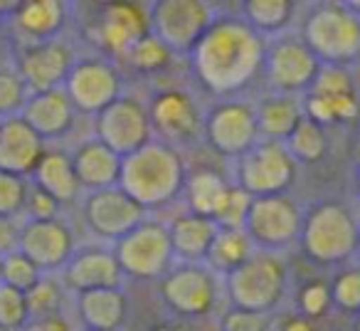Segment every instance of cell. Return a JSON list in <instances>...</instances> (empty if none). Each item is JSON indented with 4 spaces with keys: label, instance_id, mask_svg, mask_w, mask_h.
<instances>
[{
    "label": "cell",
    "instance_id": "17",
    "mask_svg": "<svg viewBox=\"0 0 360 331\" xmlns=\"http://www.w3.org/2000/svg\"><path fill=\"white\" fill-rule=\"evenodd\" d=\"M77 62L75 47L65 37L42 42H25L18 52L15 70L22 77L27 92H47L65 85L72 65Z\"/></svg>",
    "mask_w": 360,
    "mask_h": 331
},
{
    "label": "cell",
    "instance_id": "45",
    "mask_svg": "<svg viewBox=\"0 0 360 331\" xmlns=\"http://www.w3.org/2000/svg\"><path fill=\"white\" fill-rule=\"evenodd\" d=\"M20 331H77V329L70 316L47 314V316H32V319H27Z\"/></svg>",
    "mask_w": 360,
    "mask_h": 331
},
{
    "label": "cell",
    "instance_id": "29",
    "mask_svg": "<svg viewBox=\"0 0 360 331\" xmlns=\"http://www.w3.org/2000/svg\"><path fill=\"white\" fill-rule=\"evenodd\" d=\"M299 6L291 0H247L240 6V20L264 40L286 35L296 18Z\"/></svg>",
    "mask_w": 360,
    "mask_h": 331
},
{
    "label": "cell",
    "instance_id": "35",
    "mask_svg": "<svg viewBox=\"0 0 360 331\" xmlns=\"http://www.w3.org/2000/svg\"><path fill=\"white\" fill-rule=\"evenodd\" d=\"M27 92L22 77L13 65H0V121L11 119V116H20L22 106H25Z\"/></svg>",
    "mask_w": 360,
    "mask_h": 331
},
{
    "label": "cell",
    "instance_id": "16",
    "mask_svg": "<svg viewBox=\"0 0 360 331\" xmlns=\"http://www.w3.org/2000/svg\"><path fill=\"white\" fill-rule=\"evenodd\" d=\"M121 75L104 57H84L72 65L67 75L65 94L70 96L72 106L84 114H99L101 109L121 96Z\"/></svg>",
    "mask_w": 360,
    "mask_h": 331
},
{
    "label": "cell",
    "instance_id": "31",
    "mask_svg": "<svg viewBox=\"0 0 360 331\" xmlns=\"http://www.w3.org/2000/svg\"><path fill=\"white\" fill-rule=\"evenodd\" d=\"M255 252L250 237L245 235V230H232V227H220L212 240L210 250H207L205 265L210 267L215 275H230L232 270L242 265L247 257Z\"/></svg>",
    "mask_w": 360,
    "mask_h": 331
},
{
    "label": "cell",
    "instance_id": "38",
    "mask_svg": "<svg viewBox=\"0 0 360 331\" xmlns=\"http://www.w3.org/2000/svg\"><path fill=\"white\" fill-rule=\"evenodd\" d=\"M330 292V306L345 311V314H355L360 309V272L358 270H343L328 285Z\"/></svg>",
    "mask_w": 360,
    "mask_h": 331
},
{
    "label": "cell",
    "instance_id": "7",
    "mask_svg": "<svg viewBox=\"0 0 360 331\" xmlns=\"http://www.w3.org/2000/svg\"><path fill=\"white\" fill-rule=\"evenodd\" d=\"M296 173H299V163L289 154L286 144L259 139L237 158L232 183L250 193L252 198L279 196L294 186Z\"/></svg>",
    "mask_w": 360,
    "mask_h": 331
},
{
    "label": "cell",
    "instance_id": "13",
    "mask_svg": "<svg viewBox=\"0 0 360 331\" xmlns=\"http://www.w3.org/2000/svg\"><path fill=\"white\" fill-rule=\"evenodd\" d=\"M202 139L220 156L240 158L259 141L255 104L235 96L212 104L202 116Z\"/></svg>",
    "mask_w": 360,
    "mask_h": 331
},
{
    "label": "cell",
    "instance_id": "47",
    "mask_svg": "<svg viewBox=\"0 0 360 331\" xmlns=\"http://www.w3.org/2000/svg\"><path fill=\"white\" fill-rule=\"evenodd\" d=\"M279 331H314V326H311V319H306V316H301L299 311L291 316H286L284 321H281Z\"/></svg>",
    "mask_w": 360,
    "mask_h": 331
},
{
    "label": "cell",
    "instance_id": "28",
    "mask_svg": "<svg viewBox=\"0 0 360 331\" xmlns=\"http://www.w3.org/2000/svg\"><path fill=\"white\" fill-rule=\"evenodd\" d=\"M255 114L259 139L284 144L294 134L296 126L304 121V106H301V96L269 94L259 104H255Z\"/></svg>",
    "mask_w": 360,
    "mask_h": 331
},
{
    "label": "cell",
    "instance_id": "6",
    "mask_svg": "<svg viewBox=\"0 0 360 331\" xmlns=\"http://www.w3.org/2000/svg\"><path fill=\"white\" fill-rule=\"evenodd\" d=\"M148 32L170 52H188L200 42L207 27L215 23L217 11L205 0H158L146 6Z\"/></svg>",
    "mask_w": 360,
    "mask_h": 331
},
{
    "label": "cell",
    "instance_id": "25",
    "mask_svg": "<svg viewBox=\"0 0 360 331\" xmlns=\"http://www.w3.org/2000/svg\"><path fill=\"white\" fill-rule=\"evenodd\" d=\"M30 178L32 186L47 193L57 206H72L82 196V188L77 183L75 171H72L70 154H65V151L45 149V154L40 156L37 166L32 168Z\"/></svg>",
    "mask_w": 360,
    "mask_h": 331
},
{
    "label": "cell",
    "instance_id": "39",
    "mask_svg": "<svg viewBox=\"0 0 360 331\" xmlns=\"http://www.w3.org/2000/svg\"><path fill=\"white\" fill-rule=\"evenodd\" d=\"M250 203H252L250 193H245L242 188H237L235 183H230L225 201H222L220 211H217V216H215L217 227H232V230H242V225H245V218H247V211H250Z\"/></svg>",
    "mask_w": 360,
    "mask_h": 331
},
{
    "label": "cell",
    "instance_id": "36",
    "mask_svg": "<svg viewBox=\"0 0 360 331\" xmlns=\"http://www.w3.org/2000/svg\"><path fill=\"white\" fill-rule=\"evenodd\" d=\"M40 277H42V272L18 250L6 255L3 262H0V285L13 287V289L22 292V294H25L27 289H32Z\"/></svg>",
    "mask_w": 360,
    "mask_h": 331
},
{
    "label": "cell",
    "instance_id": "34",
    "mask_svg": "<svg viewBox=\"0 0 360 331\" xmlns=\"http://www.w3.org/2000/svg\"><path fill=\"white\" fill-rule=\"evenodd\" d=\"M319 99H345V96H355V80L350 67H330L321 65L319 75H316L311 89L306 92Z\"/></svg>",
    "mask_w": 360,
    "mask_h": 331
},
{
    "label": "cell",
    "instance_id": "30",
    "mask_svg": "<svg viewBox=\"0 0 360 331\" xmlns=\"http://www.w3.org/2000/svg\"><path fill=\"white\" fill-rule=\"evenodd\" d=\"M227 188H230V181H225L220 173L198 171L186 178L183 196H186L191 213L215 220L217 211H220L222 201H225V196H227Z\"/></svg>",
    "mask_w": 360,
    "mask_h": 331
},
{
    "label": "cell",
    "instance_id": "44",
    "mask_svg": "<svg viewBox=\"0 0 360 331\" xmlns=\"http://www.w3.org/2000/svg\"><path fill=\"white\" fill-rule=\"evenodd\" d=\"M60 211H62V206H57L47 193H42L40 188H35L32 183L27 186L25 206H22L25 220H50V218L60 216Z\"/></svg>",
    "mask_w": 360,
    "mask_h": 331
},
{
    "label": "cell",
    "instance_id": "12",
    "mask_svg": "<svg viewBox=\"0 0 360 331\" xmlns=\"http://www.w3.org/2000/svg\"><path fill=\"white\" fill-rule=\"evenodd\" d=\"M220 275L207 265H173L160 277V299L170 311L188 319L207 316L220 301Z\"/></svg>",
    "mask_w": 360,
    "mask_h": 331
},
{
    "label": "cell",
    "instance_id": "8",
    "mask_svg": "<svg viewBox=\"0 0 360 331\" xmlns=\"http://www.w3.org/2000/svg\"><path fill=\"white\" fill-rule=\"evenodd\" d=\"M301 220H304V208L291 196L286 193L262 196L252 198L242 230L255 250L281 255L299 242Z\"/></svg>",
    "mask_w": 360,
    "mask_h": 331
},
{
    "label": "cell",
    "instance_id": "23",
    "mask_svg": "<svg viewBox=\"0 0 360 331\" xmlns=\"http://www.w3.org/2000/svg\"><path fill=\"white\" fill-rule=\"evenodd\" d=\"M70 161L82 191H101V188H111L119 183L121 156H116L109 146H104L94 136L82 141L70 154Z\"/></svg>",
    "mask_w": 360,
    "mask_h": 331
},
{
    "label": "cell",
    "instance_id": "51",
    "mask_svg": "<svg viewBox=\"0 0 360 331\" xmlns=\"http://www.w3.org/2000/svg\"><path fill=\"white\" fill-rule=\"evenodd\" d=\"M0 262H3V257H0Z\"/></svg>",
    "mask_w": 360,
    "mask_h": 331
},
{
    "label": "cell",
    "instance_id": "26",
    "mask_svg": "<svg viewBox=\"0 0 360 331\" xmlns=\"http://www.w3.org/2000/svg\"><path fill=\"white\" fill-rule=\"evenodd\" d=\"M129 301L124 289H94L77 294V316L86 331H119Z\"/></svg>",
    "mask_w": 360,
    "mask_h": 331
},
{
    "label": "cell",
    "instance_id": "50",
    "mask_svg": "<svg viewBox=\"0 0 360 331\" xmlns=\"http://www.w3.org/2000/svg\"><path fill=\"white\" fill-rule=\"evenodd\" d=\"M0 331H8V329H3V326H0Z\"/></svg>",
    "mask_w": 360,
    "mask_h": 331
},
{
    "label": "cell",
    "instance_id": "41",
    "mask_svg": "<svg viewBox=\"0 0 360 331\" xmlns=\"http://www.w3.org/2000/svg\"><path fill=\"white\" fill-rule=\"evenodd\" d=\"M27 319L30 314H27L25 294L13 287L0 285V326L8 331H20Z\"/></svg>",
    "mask_w": 360,
    "mask_h": 331
},
{
    "label": "cell",
    "instance_id": "21",
    "mask_svg": "<svg viewBox=\"0 0 360 331\" xmlns=\"http://www.w3.org/2000/svg\"><path fill=\"white\" fill-rule=\"evenodd\" d=\"M20 119L40 136L42 141L62 139L72 131L77 109L62 87L47 92H32L20 111Z\"/></svg>",
    "mask_w": 360,
    "mask_h": 331
},
{
    "label": "cell",
    "instance_id": "2",
    "mask_svg": "<svg viewBox=\"0 0 360 331\" xmlns=\"http://www.w3.org/2000/svg\"><path fill=\"white\" fill-rule=\"evenodd\" d=\"M186 178V161L180 151L153 139L121 158V173L116 186L148 213L175 201L183 193Z\"/></svg>",
    "mask_w": 360,
    "mask_h": 331
},
{
    "label": "cell",
    "instance_id": "15",
    "mask_svg": "<svg viewBox=\"0 0 360 331\" xmlns=\"http://www.w3.org/2000/svg\"><path fill=\"white\" fill-rule=\"evenodd\" d=\"M82 218L86 230L106 242H116L146 220V211L119 186L89 191L82 198Z\"/></svg>",
    "mask_w": 360,
    "mask_h": 331
},
{
    "label": "cell",
    "instance_id": "37",
    "mask_svg": "<svg viewBox=\"0 0 360 331\" xmlns=\"http://www.w3.org/2000/svg\"><path fill=\"white\" fill-rule=\"evenodd\" d=\"M170 57L173 52L163 45V42L155 40L150 32H146L129 52H126V60L136 67L139 72H160L170 65Z\"/></svg>",
    "mask_w": 360,
    "mask_h": 331
},
{
    "label": "cell",
    "instance_id": "3",
    "mask_svg": "<svg viewBox=\"0 0 360 331\" xmlns=\"http://www.w3.org/2000/svg\"><path fill=\"white\" fill-rule=\"evenodd\" d=\"M299 245L316 265H343L358 250V220L343 201H321L304 211Z\"/></svg>",
    "mask_w": 360,
    "mask_h": 331
},
{
    "label": "cell",
    "instance_id": "24",
    "mask_svg": "<svg viewBox=\"0 0 360 331\" xmlns=\"http://www.w3.org/2000/svg\"><path fill=\"white\" fill-rule=\"evenodd\" d=\"M165 227H168L173 257L186 262V265H205L207 250H210L212 240H215L217 230H220L215 220L195 216L191 211L180 213Z\"/></svg>",
    "mask_w": 360,
    "mask_h": 331
},
{
    "label": "cell",
    "instance_id": "1",
    "mask_svg": "<svg viewBox=\"0 0 360 331\" xmlns=\"http://www.w3.org/2000/svg\"><path fill=\"white\" fill-rule=\"evenodd\" d=\"M264 47V37L237 15H217L191 52L193 75L210 94L230 99L262 72Z\"/></svg>",
    "mask_w": 360,
    "mask_h": 331
},
{
    "label": "cell",
    "instance_id": "22",
    "mask_svg": "<svg viewBox=\"0 0 360 331\" xmlns=\"http://www.w3.org/2000/svg\"><path fill=\"white\" fill-rule=\"evenodd\" d=\"M42 154L45 141L20 116L0 121V171L27 178Z\"/></svg>",
    "mask_w": 360,
    "mask_h": 331
},
{
    "label": "cell",
    "instance_id": "43",
    "mask_svg": "<svg viewBox=\"0 0 360 331\" xmlns=\"http://www.w3.org/2000/svg\"><path fill=\"white\" fill-rule=\"evenodd\" d=\"M220 331H274V321L269 314L230 306L220 319Z\"/></svg>",
    "mask_w": 360,
    "mask_h": 331
},
{
    "label": "cell",
    "instance_id": "20",
    "mask_svg": "<svg viewBox=\"0 0 360 331\" xmlns=\"http://www.w3.org/2000/svg\"><path fill=\"white\" fill-rule=\"evenodd\" d=\"M148 32L146 8L136 3H106L99 20L91 27V37L106 55L126 57V52Z\"/></svg>",
    "mask_w": 360,
    "mask_h": 331
},
{
    "label": "cell",
    "instance_id": "4",
    "mask_svg": "<svg viewBox=\"0 0 360 331\" xmlns=\"http://www.w3.org/2000/svg\"><path fill=\"white\" fill-rule=\"evenodd\" d=\"M321 65L353 67L360 55V18L355 6L348 3H321L309 13L301 30Z\"/></svg>",
    "mask_w": 360,
    "mask_h": 331
},
{
    "label": "cell",
    "instance_id": "11",
    "mask_svg": "<svg viewBox=\"0 0 360 331\" xmlns=\"http://www.w3.org/2000/svg\"><path fill=\"white\" fill-rule=\"evenodd\" d=\"M319 70L321 62L306 47L301 35L286 32V35H279L274 40H266L262 72H264L274 94L304 96L314 85Z\"/></svg>",
    "mask_w": 360,
    "mask_h": 331
},
{
    "label": "cell",
    "instance_id": "42",
    "mask_svg": "<svg viewBox=\"0 0 360 331\" xmlns=\"http://www.w3.org/2000/svg\"><path fill=\"white\" fill-rule=\"evenodd\" d=\"M330 309V292L323 280L306 282L299 292V314L306 319H316L323 316Z\"/></svg>",
    "mask_w": 360,
    "mask_h": 331
},
{
    "label": "cell",
    "instance_id": "9",
    "mask_svg": "<svg viewBox=\"0 0 360 331\" xmlns=\"http://www.w3.org/2000/svg\"><path fill=\"white\" fill-rule=\"evenodd\" d=\"M114 257L121 275L134 280H160L173 267L168 227L160 220L146 218L143 223L114 242Z\"/></svg>",
    "mask_w": 360,
    "mask_h": 331
},
{
    "label": "cell",
    "instance_id": "32",
    "mask_svg": "<svg viewBox=\"0 0 360 331\" xmlns=\"http://www.w3.org/2000/svg\"><path fill=\"white\" fill-rule=\"evenodd\" d=\"M284 144L296 163H319L328 151V136L323 126L304 119Z\"/></svg>",
    "mask_w": 360,
    "mask_h": 331
},
{
    "label": "cell",
    "instance_id": "10",
    "mask_svg": "<svg viewBox=\"0 0 360 331\" xmlns=\"http://www.w3.org/2000/svg\"><path fill=\"white\" fill-rule=\"evenodd\" d=\"M148 111L150 134L155 141L168 144L173 149L198 144L202 139V116L205 111L195 101V96L178 87H168L150 96L146 104Z\"/></svg>",
    "mask_w": 360,
    "mask_h": 331
},
{
    "label": "cell",
    "instance_id": "40",
    "mask_svg": "<svg viewBox=\"0 0 360 331\" xmlns=\"http://www.w3.org/2000/svg\"><path fill=\"white\" fill-rule=\"evenodd\" d=\"M27 186H30L27 178L0 171V216L3 218H20L22 216Z\"/></svg>",
    "mask_w": 360,
    "mask_h": 331
},
{
    "label": "cell",
    "instance_id": "49",
    "mask_svg": "<svg viewBox=\"0 0 360 331\" xmlns=\"http://www.w3.org/2000/svg\"><path fill=\"white\" fill-rule=\"evenodd\" d=\"M0 11H6V3H0Z\"/></svg>",
    "mask_w": 360,
    "mask_h": 331
},
{
    "label": "cell",
    "instance_id": "14",
    "mask_svg": "<svg viewBox=\"0 0 360 331\" xmlns=\"http://www.w3.org/2000/svg\"><path fill=\"white\" fill-rule=\"evenodd\" d=\"M94 139L109 146L121 158L153 141L146 101L129 94H121L116 101H111L94 116Z\"/></svg>",
    "mask_w": 360,
    "mask_h": 331
},
{
    "label": "cell",
    "instance_id": "33",
    "mask_svg": "<svg viewBox=\"0 0 360 331\" xmlns=\"http://www.w3.org/2000/svg\"><path fill=\"white\" fill-rule=\"evenodd\" d=\"M67 289L62 287L60 277L55 275H42L32 289L25 292L27 301V314L32 316H47V314H62V304H65Z\"/></svg>",
    "mask_w": 360,
    "mask_h": 331
},
{
    "label": "cell",
    "instance_id": "27",
    "mask_svg": "<svg viewBox=\"0 0 360 331\" xmlns=\"http://www.w3.org/2000/svg\"><path fill=\"white\" fill-rule=\"evenodd\" d=\"M67 20V6L60 0H30L13 13L15 30L25 42H42L60 35Z\"/></svg>",
    "mask_w": 360,
    "mask_h": 331
},
{
    "label": "cell",
    "instance_id": "46",
    "mask_svg": "<svg viewBox=\"0 0 360 331\" xmlns=\"http://www.w3.org/2000/svg\"><path fill=\"white\" fill-rule=\"evenodd\" d=\"M18 237H20V218L0 216V257L18 250Z\"/></svg>",
    "mask_w": 360,
    "mask_h": 331
},
{
    "label": "cell",
    "instance_id": "19",
    "mask_svg": "<svg viewBox=\"0 0 360 331\" xmlns=\"http://www.w3.org/2000/svg\"><path fill=\"white\" fill-rule=\"evenodd\" d=\"M60 272L62 287L75 294L94 289H121L124 285V275L116 265L114 252L104 250V247L75 250Z\"/></svg>",
    "mask_w": 360,
    "mask_h": 331
},
{
    "label": "cell",
    "instance_id": "18",
    "mask_svg": "<svg viewBox=\"0 0 360 331\" xmlns=\"http://www.w3.org/2000/svg\"><path fill=\"white\" fill-rule=\"evenodd\" d=\"M18 252H22L42 275L57 272L67 265L75 252V232L62 218L20 220Z\"/></svg>",
    "mask_w": 360,
    "mask_h": 331
},
{
    "label": "cell",
    "instance_id": "48",
    "mask_svg": "<svg viewBox=\"0 0 360 331\" xmlns=\"http://www.w3.org/2000/svg\"><path fill=\"white\" fill-rule=\"evenodd\" d=\"M153 331H170V329H168V326H155Z\"/></svg>",
    "mask_w": 360,
    "mask_h": 331
},
{
    "label": "cell",
    "instance_id": "5",
    "mask_svg": "<svg viewBox=\"0 0 360 331\" xmlns=\"http://www.w3.org/2000/svg\"><path fill=\"white\" fill-rule=\"evenodd\" d=\"M289 289V267L276 252L255 250L237 270L225 275L227 299L237 309L271 314Z\"/></svg>",
    "mask_w": 360,
    "mask_h": 331
}]
</instances>
